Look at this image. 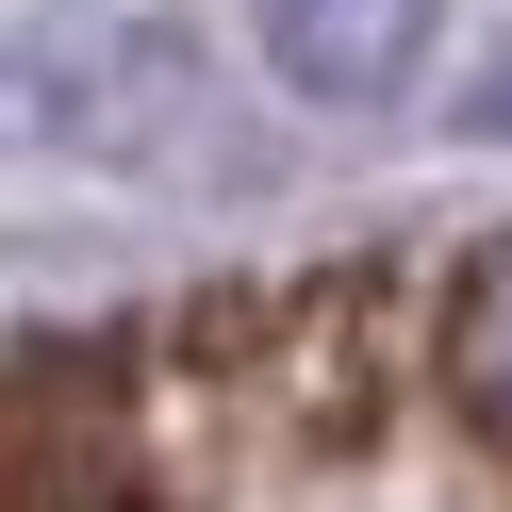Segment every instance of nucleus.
I'll list each match as a JSON object with an SVG mask.
<instances>
[{
    "instance_id": "f257e3e1",
    "label": "nucleus",
    "mask_w": 512,
    "mask_h": 512,
    "mask_svg": "<svg viewBox=\"0 0 512 512\" xmlns=\"http://www.w3.org/2000/svg\"><path fill=\"white\" fill-rule=\"evenodd\" d=\"M17 133L50 166H100V182H215L232 166L215 50L149 0H34L17 17Z\"/></svg>"
},
{
    "instance_id": "f03ea898",
    "label": "nucleus",
    "mask_w": 512,
    "mask_h": 512,
    "mask_svg": "<svg viewBox=\"0 0 512 512\" xmlns=\"http://www.w3.org/2000/svg\"><path fill=\"white\" fill-rule=\"evenodd\" d=\"M248 34H265V83L314 116H397L446 50V0H248Z\"/></svg>"
},
{
    "instance_id": "7ed1b4c3",
    "label": "nucleus",
    "mask_w": 512,
    "mask_h": 512,
    "mask_svg": "<svg viewBox=\"0 0 512 512\" xmlns=\"http://www.w3.org/2000/svg\"><path fill=\"white\" fill-rule=\"evenodd\" d=\"M446 364H463V397L512 430V232L463 265V314H446Z\"/></svg>"
},
{
    "instance_id": "20e7f679",
    "label": "nucleus",
    "mask_w": 512,
    "mask_h": 512,
    "mask_svg": "<svg viewBox=\"0 0 512 512\" xmlns=\"http://www.w3.org/2000/svg\"><path fill=\"white\" fill-rule=\"evenodd\" d=\"M463 116H479V133H512V67H496V83H479V100H463Z\"/></svg>"
}]
</instances>
